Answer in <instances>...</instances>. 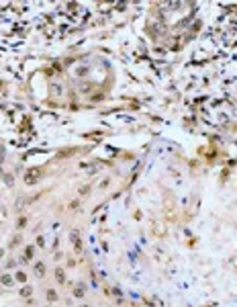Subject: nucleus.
Masks as SVG:
<instances>
[{
	"instance_id": "nucleus-1",
	"label": "nucleus",
	"mask_w": 237,
	"mask_h": 307,
	"mask_svg": "<svg viewBox=\"0 0 237 307\" xmlns=\"http://www.w3.org/2000/svg\"><path fill=\"white\" fill-rule=\"evenodd\" d=\"M0 256H2V252H0Z\"/></svg>"
}]
</instances>
